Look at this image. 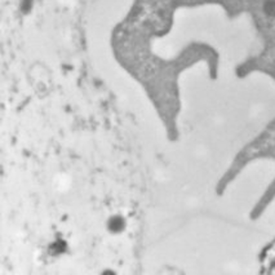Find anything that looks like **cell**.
Masks as SVG:
<instances>
[]
</instances>
